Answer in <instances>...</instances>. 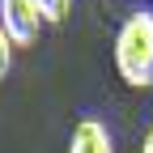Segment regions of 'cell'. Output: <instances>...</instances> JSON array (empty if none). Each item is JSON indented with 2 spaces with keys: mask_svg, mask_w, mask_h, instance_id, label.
<instances>
[{
  "mask_svg": "<svg viewBox=\"0 0 153 153\" xmlns=\"http://www.w3.org/2000/svg\"><path fill=\"white\" fill-rule=\"evenodd\" d=\"M140 153H153V128L145 132V140H140Z\"/></svg>",
  "mask_w": 153,
  "mask_h": 153,
  "instance_id": "obj_6",
  "label": "cell"
},
{
  "mask_svg": "<svg viewBox=\"0 0 153 153\" xmlns=\"http://www.w3.org/2000/svg\"><path fill=\"white\" fill-rule=\"evenodd\" d=\"M0 4H4V0H0Z\"/></svg>",
  "mask_w": 153,
  "mask_h": 153,
  "instance_id": "obj_7",
  "label": "cell"
},
{
  "mask_svg": "<svg viewBox=\"0 0 153 153\" xmlns=\"http://www.w3.org/2000/svg\"><path fill=\"white\" fill-rule=\"evenodd\" d=\"M34 9H38V17H43V26H60V22H68L72 0H34Z\"/></svg>",
  "mask_w": 153,
  "mask_h": 153,
  "instance_id": "obj_4",
  "label": "cell"
},
{
  "mask_svg": "<svg viewBox=\"0 0 153 153\" xmlns=\"http://www.w3.org/2000/svg\"><path fill=\"white\" fill-rule=\"evenodd\" d=\"M0 30L9 34L13 47H30L38 30H43V17H38L34 0H4L0 4Z\"/></svg>",
  "mask_w": 153,
  "mask_h": 153,
  "instance_id": "obj_2",
  "label": "cell"
},
{
  "mask_svg": "<svg viewBox=\"0 0 153 153\" xmlns=\"http://www.w3.org/2000/svg\"><path fill=\"white\" fill-rule=\"evenodd\" d=\"M68 153H115V140H111V128L102 119H81L68 136Z\"/></svg>",
  "mask_w": 153,
  "mask_h": 153,
  "instance_id": "obj_3",
  "label": "cell"
},
{
  "mask_svg": "<svg viewBox=\"0 0 153 153\" xmlns=\"http://www.w3.org/2000/svg\"><path fill=\"white\" fill-rule=\"evenodd\" d=\"M9 68H13V43H9V34L0 30V81L9 76Z\"/></svg>",
  "mask_w": 153,
  "mask_h": 153,
  "instance_id": "obj_5",
  "label": "cell"
},
{
  "mask_svg": "<svg viewBox=\"0 0 153 153\" xmlns=\"http://www.w3.org/2000/svg\"><path fill=\"white\" fill-rule=\"evenodd\" d=\"M115 68L132 89L153 85V13L136 9L115 34Z\"/></svg>",
  "mask_w": 153,
  "mask_h": 153,
  "instance_id": "obj_1",
  "label": "cell"
}]
</instances>
